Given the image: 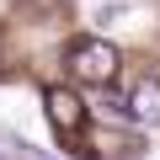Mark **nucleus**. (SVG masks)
I'll list each match as a JSON object with an SVG mask.
<instances>
[{
  "label": "nucleus",
  "instance_id": "obj_2",
  "mask_svg": "<svg viewBox=\"0 0 160 160\" xmlns=\"http://www.w3.org/2000/svg\"><path fill=\"white\" fill-rule=\"evenodd\" d=\"M43 107H48V118H53V128L69 139V133H80V123H86V102H80L75 91H64V86H48L43 91Z\"/></svg>",
  "mask_w": 160,
  "mask_h": 160
},
{
  "label": "nucleus",
  "instance_id": "obj_1",
  "mask_svg": "<svg viewBox=\"0 0 160 160\" xmlns=\"http://www.w3.org/2000/svg\"><path fill=\"white\" fill-rule=\"evenodd\" d=\"M69 75L86 80V86H112V75H118V48L102 43V38H80V43L69 48Z\"/></svg>",
  "mask_w": 160,
  "mask_h": 160
},
{
  "label": "nucleus",
  "instance_id": "obj_3",
  "mask_svg": "<svg viewBox=\"0 0 160 160\" xmlns=\"http://www.w3.org/2000/svg\"><path fill=\"white\" fill-rule=\"evenodd\" d=\"M128 118L133 123H160V80L155 75H144L139 86L128 91Z\"/></svg>",
  "mask_w": 160,
  "mask_h": 160
},
{
  "label": "nucleus",
  "instance_id": "obj_4",
  "mask_svg": "<svg viewBox=\"0 0 160 160\" xmlns=\"http://www.w3.org/2000/svg\"><path fill=\"white\" fill-rule=\"evenodd\" d=\"M6 144H11V149H16L22 160H53V155H43V149H32V144H22V139H11V133H6Z\"/></svg>",
  "mask_w": 160,
  "mask_h": 160
}]
</instances>
